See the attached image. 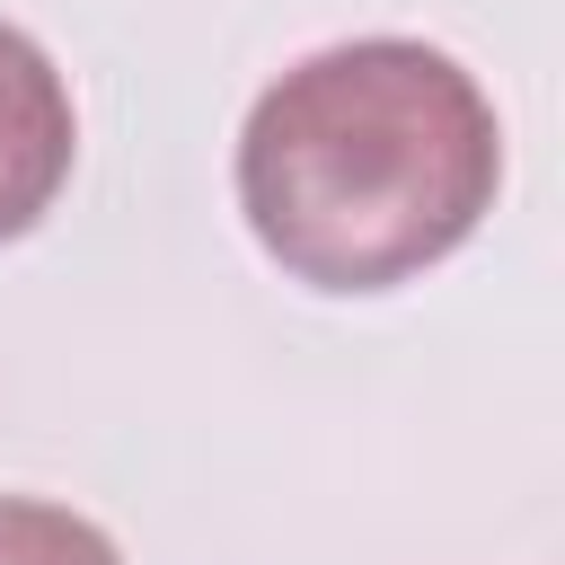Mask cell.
<instances>
[{
    "label": "cell",
    "mask_w": 565,
    "mask_h": 565,
    "mask_svg": "<svg viewBox=\"0 0 565 565\" xmlns=\"http://www.w3.org/2000/svg\"><path fill=\"white\" fill-rule=\"evenodd\" d=\"M503 185V124L477 71L415 35H353L291 62L238 132V212L309 291H397L477 238Z\"/></svg>",
    "instance_id": "cell-1"
},
{
    "label": "cell",
    "mask_w": 565,
    "mask_h": 565,
    "mask_svg": "<svg viewBox=\"0 0 565 565\" xmlns=\"http://www.w3.org/2000/svg\"><path fill=\"white\" fill-rule=\"evenodd\" d=\"M79 159V115H71V79L53 71V53L0 18V247L26 238Z\"/></svg>",
    "instance_id": "cell-2"
},
{
    "label": "cell",
    "mask_w": 565,
    "mask_h": 565,
    "mask_svg": "<svg viewBox=\"0 0 565 565\" xmlns=\"http://www.w3.org/2000/svg\"><path fill=\"white\" fill-rule=\"evenodd\" d=\"M0 565H124L115 539L97 521H79L71 503H35V494H0Z\"/></svg>",
    "instance_id": "cell-3"
}]
</instances>
